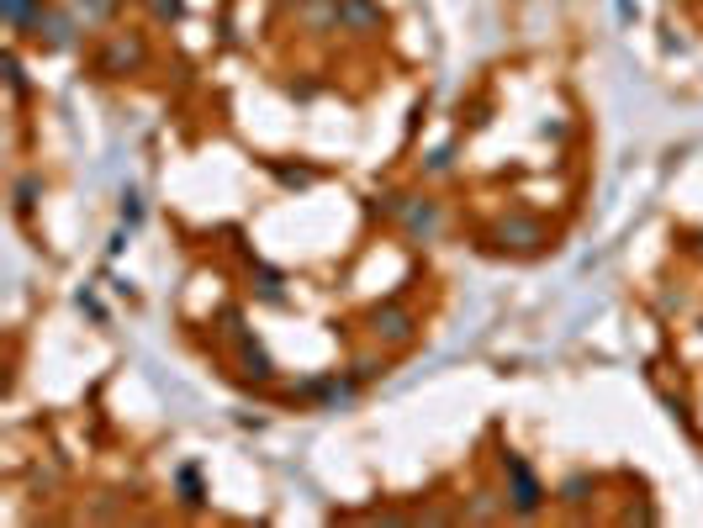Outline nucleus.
<instances>
[{
  "instance_id": "obj_24",
  "label": "nucleus",
  "mask_w": 703,
  "mask_h": 528,
  "mask_svg": "<svg viewBox=\"0 0 703 528\" xmlns=\"http://www.w3.org/2000/svg\"><path fill=\"white\" fill-rule=\"evenodd\" d=\"M138 6H148V0H138Z\"/></svg>"
},
{
  "instance_id": "obj_23",
  "label": "nucleus",
  "mask_w": 703,
  "mask_h": 528,
  "mask_svg": "<svg viewBox=\"0 0 703 528\" xmlns=\"http://www.w3.org/2000/svg\"><path fill=\"white\" fill-rule=\"evenodd\" d=\"M698 254H703V233H698Z\"/></svg>"
},
{
  "instance_id": "obj_9",
  "label": "nucleus",
  "mask_w": 703,
  "mask_h": 528,
  "mask_svg": "<svg viewBox=\"0 0 703 528\" xmlns=\"http://www.w3.org/2000/svg\"><path fill=\"white\" fill-rule=\"evenodd\" d=\"M117 6H122V0H69V11L80 16L85 27H101V22H111V16H117Z\"/></svg>"
},
{
  "instance_id": "obj_7",
  "label": "nucleus",
  "mask_w": 703,
  "mask_h": 528,
  "mask_svg": "<svg viewBox=\"0 0 703 528\" xmlns=\"http://www.w3.org/2000/svg\"><path fill=\"white\" fill-rule=\"evenodd\" d=\"M339 32L381 37V32H386V11H381V0H339Z\"/></svg>"
},
{
  "instance_id": "obj_16",
  "label": "nucleus",
  "mask_w": 703,
  "mask_h": 528,
  "mask_svg": "<svg viewBox=\"0 0 703 528\" xmlns=\"http://www.w3.org/2000/svg\"><path fill=\"white\" fill-rule=\"evenodd\" d=\"M148 11H154V22H180L185 0H148Z\"/></svg>"
},
{
  "instance_id": "obj_14",
  "label": "nucleus",
  "mask_w": 703,
  "mask_h": 528,
  "mask_svg": "<svg viewBox=\"0 0 703 528\" xmlns=\"http://www.w3.org/2000/svg\"><path fill=\"white\" fill-rule=\"evenodd\" d=\"M275 169V180H281V185H291V191H307V185H312V169H302V164H270Z\"/></svg>"
},
{
  "instance_id": "obj_21",
  "label": "nucleus",
  "mask_w": 703,
  "mask_h": 528,
  "mask_svg": "<svg viewBox=\"0 0 703 528\" xmlns=\"http://www.w3.org/2000/svg\"><path fill=\"white\" fill-rule=\"evenodd\" d=\"M259 296H265V301H281V275L259 270Z\"/></svg>"
},
{
  "instance_id": "obj_3",
  "label": "nucleus",
  "mask_w": 703,
  "mask_h": 528,
  "mask_svg": "<svg viewBox=\"0 0 703 528\" xmlns=\"http://www.w3.org/2000/svg\"><path fill=\"white\" fill-rule=\"evenodd\" d=\"M148 64V43L143 32H111L101 53H96V74L101 80H127V74H138Z\"/></svg>"
},
{
  "instance_id": "obj_8",
  "label": "nucleus",
  "mask_w": 703,
  "mask_h": 528,
  "mask_svg": "<svg viewBox=\"0 0 703 528\" xmlns=\"http://www.w3.org/2000/svg\"><path fill=\"white\" fill-rule=\"evenodd\" d=\"M228 338L238 344V365H244V375H254V381H270V375H275L270 354H265V344H259V338H249L244 328H238V317H228Z\"/></svg>"
},
{
  "instance_id": "obj_10",
  "label": "nucleus",
  "mask_w": 703,
  "mask_h": 528,
  "mask_svg": "<svg viewBox=\"0 0 703 528\" xmlns=\"http://www.w3.org/2000/svg\"><path fill=\"white\" fill-rule=\"evenodd\" d=\"M43 6H48V0H0V16H6V22H11L16 32H22V27H27Z\"/></svg>"
},
{
  "instance_id": "obj_4",
  "label": "nucleus",
  "mask_w": 703,
  "mask_h": 528,
  "mask_svg": "<svg viewBox=\"0 0 703 528\" xmlns=\"http://www.w3.org/2000/svg\"><path fill=\"white\" fill-rule=\"evenodd\" d=\"M503 476H508V513L513 518H534L545 507V481L534 476V465L524 455H503Z\"/></svg>"
},
{
  "instance_id": "obj_22",
  "label": "nucleus",
  "mask_w": 703,
  "mask_h": 528,
  "mask_svg": "<svg viewBox=\"0 0 703 528\" xmlns=\"http://www.w3.org/2000/svg\"><path fill=\"white\" fill-rule=\"evenodd\" d=\"M281 6H296V11H302V6H307V0H281Z\"/></svg>"
},
{
  "instance_id": "obj_11",
  "label": "nucleus",
  "mask_w": 703,
  "mask_h": 528,
  "mask_svg": "<svg viewBox=\"0 0 703 528\" xmlns=\"http://www.w3.org/2000/svg\"><path fill=\"white\" fill-rule=\"evenodd\" d=\"M497 513H508V497L497 492H476V502L466 507V518H497Z\"/></svg>"
},
{
  "instance_id": "obj_2",
  "label": "nucleus",
  "mask_w": 703,
  "mask_h": 528,
  "mask_svg": "<svg viewBox=\"0 0 703 528\" xmlns=\"http://www.w3.org/2000/svg\"><path fill=\"white\" fill-rule=\"evenodd\" d=\"M22 32H27V37H32V43L43 48V53H69L74 43H80L85 22H80V16H74V11L43 6V11H37V16H32V22H27Z\"/></svg>"
},
{
  "instance_id": "obj_15",
  "label": "nucleus",
  "mask_w": 703,
  "mask_h": 528,
  "mask_svg": "<svg viewBox=\"0 0 703 528\" xmlns=\"http://www.w3.org/2000/svg\"><path fill=\"white\" fill-rule=\"evenodd\" d=\"M587 497H592V481H587V476H571V481L561 486V502H571V507H582Z\"/></svg>"
},
{
  "instance_id": "obj_17",
  "label": "nucleus",
  "mask_w": 703,
  "mask_h": 528,
  "mask_svg": "<svg viewBox=\"0 0 703 528\" xmlns=\"http://www.w3.org/2000/svg\"><path fill=\"white\" fill-rule=\"evenodd\" d=\"M450 164H455V148H450V143L434 148V154L423 159V169H429V175H450Z\"/></svg>"
},
{
  "instance_id": "obj_6",
  "label": "nucleus",
  "mask_w": 703,
  "mask_h": 528,
  "mask_svg": "<svg viewBox=\"0 0 703 528\" xmlns=\"http://www.w3.org/2000/svg\"><path fill=\"white\" fill-rule=\"evenodd\" d=\"M365 328L381 338V344H407V338L418 333V317L407 312V307H397V301H386V307H370V317H365Z\"/></svg>"
},
{
  "instance_id": "obj_13",
  "label": "nucleus",
  "mask_w": 703,
  "mask_h": 528,
  "mask_svg": "<svg viewBox=\"0 0 703 528\" xmlns=\"http://www.w3.org/2000/svg\"><path fill=\"white\" fill-rule=\"evenodd\" d=\"M37 196H43V180H37V175H22V180H16V212H32Z\"/></svg>"
},
{
  "instance_id": "obj_20",
  "label": "nucleus",
  "mask_w": 703,
  "mask_h": 528,
  "mask_svg": "<svg viewBox=\"0 0 703 528\" xmlns=\"http://www.w3.org/2000/svg\"><path fill=\"white\" fill-rule=\"evenodd\" d=\"M122 222L133 228V222H143V201H138V191H122Z\"/></svg>"
},
{
  "instance_id": "obj_18",
  "label": "nucleus",
  "mask_w": 703,
  "mask_h": 528,
  "mask_svg": "<svg viewBox=\"0 0 703 528\" xmlns=\"http://www.w3.org/2000/svg\"><path fill=\"white\" fill-rule=\"evenodd\" d=\"M349 375H355V381H376V375H386V360H355Z\"/></svg>"
},
{
  "instance_id": "obj_1",
  "label": "nucleus",
  "mask_w": 703,
  "mask_h": 528,
  "mask_svg": "<svg viewBox=\"0 0 703 528\" xmlns=\"http://www.w3.org/2000/svg\"><path fill=\"white\" fill-rule=\"evenodd\" d=\"M381 212L386 217H397L402 222V233L407 238H434L439 228H444V212H439V201H429V196H402V191H386L381 196Z\"/></svg>"
},
{
  "instance_id": "obj_5",
  "label": "nucleus",
  "mask_w": 703,
  "mask_h": 528,
  "mask_svg": "<svg viewBox=\"0 0 703 528\" xmlns=\"http://www.w3.org/2000/svg\"><path fill=\"white\" fill-rule=\"evenodd\" d=\"M545 243H550L545 222H540V217H529V212H513V217L497 222V249H513V254H540Z\"/></svg>"
},
{
  "instance_id": "obj_19",
  "label": "nucleus",
  "mask_w": 703,
  "mask_h": 528,
  "mask_svg": "<svg viewBox=\"0 0 703 528\" xmlns=\"http://www.w3.org/2000/svg\"><path fill=\"white\" fill-rule=\"evenodd\" d=\"M180 492H185V502H191V507H201V481H196V470H191V465L180 470Z\"/></svg>"
},
{
  "instance_id": "obj_12",
  "label": "nucleus",
  "mask_w": 703,
  "mask_h": 528,
  "mask_svg": "<svg viewBox=\"0 0 703 528\" xmlns=\"http://www.w3.org/2000/svg\"><path fill=\"white\" fill-rule=\"evenodd\" d=\"M6 85H11V96H16V101H22L27 90H32V85H27V69H22V53H6Z\"/></svg>"
}]
</instances>
